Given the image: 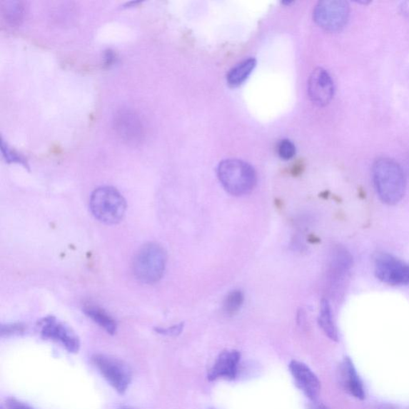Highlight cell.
Returning <instances> with one entry per match:
<instances>
[{
  "label": "cell",
  "instance_id": "1",
  "mask_svg": "<svg viewBox=\"0 0 409 409\" xmlns=\"http://www.w3.org/2000/svg\"><path fill=\"white\" fill-rule=\"evenodd\" d=\"M372 176L375 191L382 203L394 206L403 199L407 180L404 170L398 162L390 158L375 160Z\"/></svg>",
  "mask_w": 409,
  "mask_h": 409
},
{
  "label": "cell",
  "instance_id": "2",
  "mask_svg": "<svg viewBox=\"0 0 409 409\" xmlns=\"http://www.w3.org/2000/svg\"><path fill=\"white\" fill-rule=\"evenodd\" d=\"M218 177L224 189L236 197L251 193L258 182L253 167L239 159H226L220 163Z\"/></svg>",
  "mask_w": 409,
  "mask_h": 409
},
{
  "label": "cell",
  "instance_id": "3",
  "mask_svg": "<svg viewBox=\"0 0 409 409\" xmlns=\"http://www.w3.org/2000/svg\"><path fill=\"white\" fill-rule=\"evenodd\" d=\"M90 209L99 222L107 225L116 224L125 216L126 200L116 188L99 187L91 194Z\"/></svg>",
  "mask_w": 409,
  "mask_h": 409
},
{
  "label": "cell",
  "instance_id": "4",
  "mask_svg": "<svg viewBox=\"0 0 409 409\" xmlns=\"http://www.w3.org/2000/svg\"><path fill=\"white\" fill-rule=\"evenodd\" d=\"M166 253L156 243L141 248L133 263V272L136 279L144 284H153L163 278L166 266Z\"/></svg>",
  "mask_w": 409,
  "mask_h": 409
},
{
  "label": "cell",
  "instance_id": "5",
  "mask_svg": "<svg viewBox=\"0 0 409 409\" xmlns=\"http://www.w3.org/2000/svg\"><path fill=\"white\" fill-rule=\"evenodd\" d=\"M350 13V5L347 2L324 0L315 6L313 18L321 29L328 31H338L346 25Z\"/></svg>",
  "mask_w": 409,
  "mask_h": 409
},
{
  "label": "cell",
  "instance_id": "6",
  "mask_svg": "<svg viewBox=\"0 0 409 409\" xmlns=\"http://www.w3.org/2000/svg\"><path fill=\"white\" fill-rule=\"evenodd\" d=\"M93 361L104 378L118 393L123 394L127 390L132 374L130 367L123 361L103 354L94 356Z\"/></svg>",
  "mask_w": 409,
  "mask_h": 409
},
{
  "label": "cell",
  "instance_id": "7",
  "mask_svg": "<svg viewBox=\"0 0 409 409\" xmlns=\"http://www.w3.org/2000/svg\"><path fill=\"white\" fill-rule=\"evenodd\" d=\"M375 277L390 286L409 283V266L390 253H380L374 258Z\"/></svg>",
  "mask_w": 409,
  "mask_h": 409
},
{
  "label": "cell",
  "instance_id": "8",
  "mask_svg": "<svg viewBox=\"0 0 409 409\" xmlns=\"http://www.w3.org/2000/svg\"><path fill=\"white\" fill-rule=\"evenodd\" d=\"M308 96L313 103L318 106H325L330 103L334 96L333 79L325 69H315L308 79Z\"/></svg>",
  "mask_w": 409,
  "mask_h": 409
},
{
  "label": "cell",
  "instance_id": "9",
  "mask_svg": "<svg viewBox=\"0 0 409 409\" xmlns=\"http://www.w3.org/2000/svg\"><path fill=\"white\" fill-rule=\"evenodd\" d=\"M113 126L118 136L127 143L136 145L143 138V123L138 116L131 110L118 111L113 120Z\"/></svg>",
  "mask_w": 409,
  "mask_h": 409
},
{
  "label": "cell",
  "instance_id": "10",
  "mask_svg": "<svg viewBox=\"0 0 409 409\" xmlns=\"http://www.w3.org/2000/svg\"><path fill=\"white\" fill-rule=\"evenodd\" d=\"M42 336L44 338L55 340L65 346L70 353H78L79 350V340L68 326L58 323L56 319L49 317L42 320Z\"/></svg>",
  "mask_w": 409,
  "mask_h": 409
},
{
  "label": "cell",
  "instance_id": "11",
  "mask_svg": "<svg viewBox=\"0 0 409 409\" xmlns=\"http://www.w3.org/2000/svg\"><path fill=\"white\" fill-rule=\"evenodd\" d=\"M290 370L295 383L306 397L316 400L320 392V382L310 368L300 361L292 360Z\"/></svg>",
  "mask_w": 409,
  "mask_h": 409
},
{
  "label": "cell",
  "instance_id": "12",
  "mask_svg": "<svg viewBox=\"0 0 409 409\" xmlns=\"http://www.w3.org/2000/svg\"><path fill=\"white\" fill-rule=\"evenodd\" d=\"M241 355L236 350H226L219 354L212 367L208 378L216 380L219 378L233 380L236 378Z\"/></svg>",
  "mask_w": 409,
  "mask_h": 409
},
{
  "label": "cell",
  "instance_id": "13",
  "mask_svg": "<svg viewBox=\"0 0 409 409\" xmlns=\"http://www.w3.org/2000/svg\"><path fill=\"white\" fill-rule=\"evenodd\" d=\"M340 379L342 385L353 397L359 400H364L365 393L363 384L355 368L353 361L346 358L340 367Z\"/></svg>",
  "mask_w": 409,
  "mask_h": 409
},
{
  "label": "cell",
  "instance_id": "14",
  "mask_svg": "<svg viewBox=\"0 0 409 409\" xmlns=\"http://www.w3.org/2000/svg\"><path fill=\"white\" fill-rule=\"evenodd\" d=\"M353 266V257L343 246H336L330 261V276L334 281H340Z\"/></svg>",
  "mask_w": 409,
  "mask_h": 409
},
{
  "label": "cell",
  "instance_id": "15",
  "mask_svg": "<svg viewBox=\"0 0 409 409\" xmlns=\"http://www.w3.org/2000/svg\"><path fill=\"white\" fill-rule=\"evenodd\" d=\"M257 61L256 59L250 58L234 66L227 75V83L231 87H237L243 84L246 79L256 69Z\"/></svg>",
  "mask_w": 409,
  "mask_h": 409
},
{
  "label": "cell",
  "instance_id": "16",
  "mask_svg": "<svg viewBox=\"0 0 409 409\" xmlns=\"http://www.w3.org/2000/svg\"><path fill=\"white\" fill-rule=\"evenodd\" d=\"M318 323L328 338L333 341L338 340V333L334 323L331 306L326 299L321 300Z\"/></svg>",
  "mask_w": 409,
  "mask_h": 409
},
{
  "label": "cell",
  "instance_id": "17",
  "mask_svg": "<svg viewBox=\"0 0 409 409\" xmlns=\"http://www.w3.org/2000/svg\"><path fill=\"white\" fill-rule=\"evenodd\" d=\"M84 312L87 316L95 321L100 327L104 328V330L107 333L111 335L116 333V321L103 308L95 306H89L85 307Z\"/></svg>",
  "mask_w": 409,
  "mask_h": 409
},
{
  "label": "cell",
  "instance_id": "18",
  "mask_svg": "<svg viewBox=\"0 0 409 409\" xmlns=\"http://www.w3.org/2000/svg\"><path fill=\"white\" fill-rule=\"evenodd\" d=\"M24 5L21 1H6L3 4V12L6 21L11 26L22 23L24 17Z\"/></svg>",
  "mask_w": 409,
  "mask_h": 409
},
{
  "label": "cell",
  "instance_id": "19",
  "mask_svg": "<svg viewBox=\"0 0 409 409\" xmlns=\"http://www.w3.org/2000/svg\"><path fill=\"white\" fill-rule=\"evenodd\" d=\"M244 300V294L241 291H233L228 293L223 303L224 312L229 316L236 315L243 306Z\"/></svg>",
  "mask_w": 409,
  "mask_h": 409
},
{
  "label": "cell",
  "instance_id": "20",
  "mask_svg": "<svg viewBox=\"0 0 409 409\" xmlns=\"http://www.w3.org/2000/svg\"><path fill=\"white\" fill-rule=\"evenodd\" d=\"M1 151L6 162L19 163L24 166L25 167H29L26 159L15 151L11 150L8 144H6L4 142H2Z\"/></svg>",
  "mask_w": 409,
  "mask_h": 409
},
{
  "label": "cell",
  "instance_id": "21",
  "mask_svg": "<svg viewBox=\"0 0 409 409\" xmlns=\"http://www.w3.org/2000/svg\"><path fill=\"white\" fill-rule=\"evenodd\" d=\"M278 152L281 158L290 160L296 153V147H295L291 140L284 139L279 143Z\"/></svg>",
  "mask_w": 409,
  "mask_h": 409
},
{
  "label": "cell",
  "instance_id": "22",
  "mask_svg": "<svg viewBox=\"0 0 409 409\" xmlns=\"http://www.w3.org/2000/svg\"><path fill=\"white\" fill-rule=\"evenodd\" d=\"M184 324L181 323L176 325H173L169 328H156V330L163 335H166V336H178L183 330Z\"/></svg>",
  "mask_w": 409,
  "mask_h": 409
},
{
  "label": "cell",
  "instance_id": "23",
  "mask_svg": "<svg viewBox=\"0 0 409 409\" xmlns=\"http://www.w3.org/2000/svg\"><path fill=\"white\" fill-rule=\"evenodd\" d=\"M6 409H34L14 398H10L6 402Z\"/></svg>",
  "mask_w": 409,
  "mask_h": 409
},
{
  "label": "cell",
  "instance_id": "24",
  "mask_svg": "<svg viewBox=\"0 0 409 409\" xmlns=\"http://www.w3.org/2000/svg\"><path fill=\"white\" fill-rule=\"evenodd\" d=\"M24 330V328L21 325H6V326H2L1 333L2 335H9L12 333L23 332Z\"/></svg>",
  "mask_w": 409,
  "mask_h": 409
},
{
  "label": "cell",
  "instance_id": "25",
  "mask_svg": "<svg viewBox=\"0 0 409 409\" xmlns=\"http://www.w3.org/2000/svg\"><path fill=\"white\" fill-rule=\"evenodd\" d=\"M113 59H115V55H113L112 51L111 50L107 51L106 52V56H105V59H106L105 65L108 66L111 64L112 62L113 61Z\"/></svg>",
  "mask_w": 409,
  "mask_h": 409
},
{
  "label": "cell",
  "instance_id": "26",
  "mask_svg": "<svg viewBox=\"0 0 409 409\" xmlns=\"http://www.w3.org/2000/svg\"><path fill=\"white\" fill-rule=\"evenodd\" d=\"M303 166L298 164L293 167V169L292 171V174L294 176H298L301 173H303Z\"/></svg>",
  "mask_w": 409,
  "mask_h": 409
},
{
  "label": "cell",
  "instance_id": "27",
  "mask_svg": "<svg viewBox=\"0 0 409 409\" xmlns=\"http://www.w3.org/2000/svg\"><path fill=\"white\" fill-rule=\"evenodd\" d=\"M308 409H330L327 408L323 404L319 403V402H313L308 406Z\"/></svg>",
  "mask_w": 409,
  "mask_h": 409
},
{
  "label": "cell",
  "instance_id": "28",
  "mask_svg": "<svg viewBox=\"0 0 409 409\" xmlns=\"http://www.w3.org/2000/svg\"><path fill=\"white\" fill-rule=\"evenodd\" d=\"M308 241H310V243H319L320 240L316 236H313V234H312V236H308Z\"/></svg>",
  "mask_w": 409,
  "mask_h": 409
},
{
  "label": "cell",
  "instance_id": "29",
  "mask_svg": "<svg viewBox=\"0 0 409 409\" xmlns=\"http://www.w3.org/2000/svg\"><path fill=\"white\" fill-rule=\"evenodd\" d=\"M122 409H130V408H122Z\"/></svg>",
  "mask_w": 409,
  "mask_h": 409
}]
</instances>
